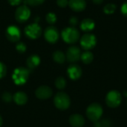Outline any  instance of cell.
I'll use <instances>...</instances> for the list:
<instances>
[{"mask_svg": "<svg viewBox=\"0 0 127 127\" xmlns=\"http://www.w3.org/2000/svg\"><path fill=\"white\" fill-rule=\"evenodd\" d=\"M63 39L68 44L77 42L80 39V32L74 27H68L64 28L61 33Z\"/></svg>", "mask_w": 127, "mask_h": 127, "instance_id": "cell-1", "label": "cell"}, {"mask_svg": "<svg viewBox=\"0 0 127 127\" xmlns=\"http://www.w3.org/2000/svg\"><path fill=\"white\" fill-rule=\"evenodd\" d=\"M29 77V71L23 67L16 68L12 75L13 80L16 85L21 86L25 84Z\"/></svg>", "mask_w": 127, "mask_h": 127, "instance_id": "cell-2", "label": "cell"}, {"mask_svg": "<svg viewBox=\"0 0 127 127\" xmlns=\"http://www.w3.org/2000/svg\"><path fill=\"white\" fill-rule=\"evenodd\" d=\"M102 115H103V108L101 105H100L97 103H93L90 104L86 109L87 118L93 122L100 120Z\"/></svg>", "mask_w": 127, "mask_h": 127, "instance_id": "cell-3", "label": "cell"}, {"mask_svg": "<svg viewBox=\"0 0 127 127\" xmlns=\"http://www.w3.org/2000/svg\"><path fill=\"white\" fill-rule=\"evenodd\" d=\"M55 106L60 110H65L69 108L71 100L69 96L64 92H58L54 99Z\"/></svg>", "mask_w": 127, "mask_h": 127, "instance_id": "cell-4", "label": "cell"}, {"mask_svg": "<svg viewBox=\"0 0 127 127\" xmlns=\"http://www.w3.org/2000/svg\"><path fill=\"white\" fill-rule=\"evenodd\" d=\"M122 100V97L118 91H110L106 97V105L110 108H116L120 106Z\"/></svg>", "mask_w": 127, "mask_h": 127, "instance_id": "cell-5", "label": "cell"}, {"mask_svg": "<svg viewBox=\"0 0 127 127\" xmlns=\"http://www.w3.org/2000/svg\"><path fill=\"white\" fill-rule=\"evenodd\" d=\"M96 44H97V39L94 34L86 33L80 38L81 47L86 51H89L94 48Z\"/></svg>", "mask_w": 127, "mask_h": 127, "instance_id": "cell-6", "label": "cell"}, {"mask_svg": "<svg viewBox=\"0 0 127 127\" xmlns=\"http://www.w3.org/2000/svg\"><path fill=\"white\" fill-rule=\"evenodd\" d=\"M25 33L30 39H37L40 36L42 33V29L36 22H34L25 27Z\"/></svg>", "mask_w": 127, "mask_h": 127, "instance_id": "cell-7", "label": "cell"}, {"mask_svg": "<svg viewBox=\"0 0 127 127\" xmlns=\"http://www.w3.org/2000/svg\"><path fill=\"white\" fill-rule=\"evenodd\" d=\"M31 16V10L27 5H21L17 7L15 17L19 22H24L27 21Z\"/></svg>", "mask_w": 127, "mask_h": 127, "instance_id": "cell-8", "label": "cell"}, {"mask_svg": "<svg viewBox=\"0 0 127 127\" xmlns=\"http://www.w3.org/2000/svg\"><path fill=\"white\" fill-rule=\"evenodd\" d=\"M6 37L7 39L13 42H16L21 37V31L19 28L15 25L9 26L6 30Z\"/></svg>", "mask_w": 127, "mask_h": 127, "instance_id": "cell-9", "label": "cell"}, {"mask_svg": "<svg viewBox=\"0 0 127 127\" xmlns=\"http://www.w3.org/2000/svg\"><path fill=\"white\" fill-rule=\"evenodd\" d=\"M44 36L45 39L50 43H55L59 39V32L58 30L53 26L48 27L45 30Z\"/></svg>", "mask_w": 127, "mask_h": 127, "instance_id": "cell-10", "label": "cell"}, {"mask_svg": "<svg viewBox=\"0 0 127 127\" xmlns=\"http://www.w3.org/2000/svg\"><path fill=\"white\" fill-rule=\"evenodd\" d=\"M66 58L71 63L77 62L81 57L80 49L77 46H71L68 48L66 52Z\"/></svg>", "mask_w": 127, "mask_h": 127, "instance_id": "cell-11", "label": "cell"}, {"mask_svg": "<svg viewBox=\"0 0 127 127\" xmlns=\"http://www.w3.org/2000/svg\"><path fill=\"white\" fill-rule=\"evenodd\" d=\"M53 94L52 89L47 86H41L38 87L35 92V95L37 98L40 100H46L51 97Z\"/></svg>", "mask_w": 127, "mask_h": 127, "instance_id": "cell-12", "label": "cell"}, {"mask_svg": "<svg viewBox=\"0 0 127 127\" xmlns=\"http://www.w3.org/2000/svg\"><path fill=\"white\" fill-rule=\"evenodd\" d=\"M67 73H68V75L70 79H71L73 80H76L81 77L82 69L78 65L73 64V65H71L68 68Z\"/></svg>", "mask_w": 127, "mask_h": 127, "instance_id": "cell-13", "label": "cell"}, {"mask_svg": "<svg viewBox=\"0 0 127 127\" xmlns=\"http://www.w3.org/2000/svg\"><path fill=\"white\" fill-rule=\"evenodd\" d=\"M68 5L74 11L80 12L85 10L86 2L85 0H69Z\"/></svg>", "mask_w": 127, "mask_h": 127, "instance_id": "cell-14", "label": "cell"}, {"mask_svg": "<svg viewBox=\"0 0 127 127\" xmlns=\"http://www.w3.org/2000/svg\"><path fill=\"white\" fill-rule=\"evenodd\" d=\"M69 123L73 127H82L85 124V119L81 115L74 114L70 116Z\"/></svg>", "mask_w": 127, "mask_h": 127, "instance_id": "cell-15", "label": "cell"}, {"mask_svg": "<svg viewBox=\"0 0 127 127\" xmlns=\"http://www.w3.org/2000/svg\"><path fill=\"white\" fill-rule=\"evenodd\" d=\"M13 100L17 105H25L28 101V96L23 92H17L13 96Z\"/></svg>", "mask_w": 127, "mask_h": 127, "instance_id": "cell-16", "label": "cell"}, {"mask_svg": "<svg viewBox=\"0 0 127 127\" xmlns=\"http://www.w3.org/2000/svg\"><path fill=\"white\" fill-rule=\"evenodd\" d=\"M95 27V23L92 19L87 18L83 19L80 23V28L85 32H89L92 31Z\"/></svg>", "mask_w": 127, "mask_h": 127, "instance_id": "cell-17", "label": "cell"}, {"mask_svg": "<svg viewBox=\"0 0 127 127\" xmlns=\"http://www.w3.org/2000/svg\"><path fill=\"white\" fill-rule=\"evenodd\" d=\"M40 63V58L38 55L33 54L27 59V65L30 69L36 68Z\"/></svg>", "mask_w": 127, "mask_h": 127, "instance_id": "cell-18", "label": "cell"}, {"mask_svg": "<svg viewBox=\"0 0 127 127\" xmlns=\"http://www.w3.org/2000/svg\"><path fill=\"white\" fill-rule=\"evenodd\" d=\"M81 60L83 61V63L85 64H89L93 61L94 59V55L93 54L89 51H86L85 52H83V54H81V57H80Z\"/></svg>", "mask_w": 127, "mask_h": 127, "instance_id": "cell-19", "label": "cell"}, {"mask_svg": "<svg viewBox=\"0 0 127 127\" xmlns=\"http://www.w3.org/2000/svg\"><path fill=\"white\" fill-rule=\"evenodd\" d=\"M65 54L61 51H56L55 52H54L53 54V59L54 60L60 64H62L65 62Z\"/></svg>", "mask_w": 127, "mask_h": 127, "instance_id": "cell-20", "label": "cell"}, {"mask_svg": "<svg viewBox=\"0 0 127 127\" xmlns=\"http://www.w3.org/2000/svg\"><path fill=\"white\" fill-rule=\"evenodd\" d=\"M95 127H112V122L111 121L108 119H103V120H98L95 122L94 124Z\"/></svg>", "mask_w": 127, "mask_h": 127, "instance_id": "cell-21", "label": "cell"}, {"mask_svg": "<svg viewBox=\"0 0 127 127\" xmlns=\"http://www.w3.org/2000/svg\"><path fill=\"white\" fill-rule=\"evenodd\" d=\"M55 86L58 89H63L66 86V80L64 77H57L55 80Z\"/></svg>", "mask_w": 127, "mask_h": 127, "instance_id": "cell-22", "label": "cell"}, {"mask_svg": "<svg viewBox=\"0 0 127 127\" xmlns=\"http://www.w3.org/2000/svg\"><path fill=\"white\" fill-rule=\"evenodd\" d=\"M115 10H116V5L115 4H112V3L107 4L103 7V11L106 14H112L115 11Z\"/></svg>", "mask_w": 127, "mask_h": 127, "instance_id": "cell-23", "label": "cell"}, {"mask_svg": "<svg viewBox=\"0 0 127 127\" xmlns=\"http://www.w3.org/2000/svg\"><path fill=\"white\" fill-rule=\"evenodd\" d=\"M46 21L51 25L54 24L57 21V16L53 13H48L46 15Z\"/></svg>", "mask_w": 127, "mask_h": 127, "instance_id": "cell-24", "label": "cell"}, {"mask_svg": "<svg viewBox=\"0 0 127 127\" xmlns=\"http://www.w3.org/2000/svg\"><path fill=\"white\" fill-rule=\"evenodd\" d=\"M1 98H2V100H3L4 102H5V103H10L13 100V96H12V95L10 92H4L2 94V95H1Z\"/></svg>", "mask_w": 127, "mask_h": 127, "instance_id": "cell-25", "label": "cell"}, {"mask_svg": "<svg viewBox=\"0 0 127 127\" xmlns=\"http://www.w3.org/2000/svg\"><path fill=\"white\" fill-rule=\"evenodd\" d=\"M25 3L26 4L31 5V6H36L41 4L45 0H24Z\"/></svg>", "mask_w": 127, "mask_h": 127, "instance_id": "cell-26", "label": "cell"}, {"mask_svg": "<svg viewBox=\"0 0 127 127\" xmlns=\"http://www.w3.org/2000/svg\"><path fill=\"white\" fill-rule=\"evenodd\" d=\"M26 48H26V45H25V44L23 43V42H18V43L16 44V51H17L18 52L21 53V54L25 52Z\"/></svg>", "mask_w": 127, "mask_h": 127, "instance_id": "cell-27", "label": "cell"}, {"mask_svg": "<svg viewBox=\"0 0 127 127\" xmlns=\"http://www.w3.org/2000/svg\"><path fill=\"white\" fill-rule=\"evenodd\" d=\"M7 74V68H6V65L0 62V79L3 78Z\"/></svg>", "mask_w": 127, "mask_h": 127, "instance_id": "cell-28", "label": "cell"}, {"mask_svg": "<svg viewBox=\"0 0 127 127\" xmlns=\"http://www.w3.org/2000/svg\"><path fill=\"white\" fill-rule=\"evenodd\" d=\"M57 4L60 7H65L68 5V0H57Z\"/></svg>", "mask_w": 127, "mask_h": 127, "instance_id": "cell-29", "label": "cell"}, {"mask_svg": "<svg viewBox=\"0 0 127 127\" xmlns=\"http://www.w3.org/2000/svg\"><path fill=\"white\" fill-rule=\"evenodd\" d=\"M69 23L71 25V27H74L78 24V19L76 16H72L69 19Z\"/></svg>", "mask_w": 127, "mask_h": 127, "instance_id": "cell-30", "label": "cell"}, {"mask_svg": "<svg viewBox=\"0 0 127 127\" xmlns=\"http://www.w3.org/2000/svg\"><path fill=\"white\" fill-rule=\"evenodd\" d=\"M121 11L122 14H123L124 16L127 17V1L124 2V3L122 4V6H121Z\"/></svg>", "mask_w": 127, "mask_h": 127, "instance_id": "cell-31", "label": "cell"}, {"mask_svg": "<svg viewBox=\"0 0 127 127\" xmlns=\"http://www.w3.org/2000/svg\"><path fill=\"white\" fill-rule=\"evenodd\" d=\"M7 1H8L9 4L10 5H12V6L19 5L21 3V1H22V0H7Z\"/></svg>", "mask_w": 127, "mask_h": 127, "instance_id": "cell-32", "label": "cell"}, {"mask_svg": "<svg viewBox=\"0 0 127 127\" xmlns=\"http://www.w3.org/2000/svg\"><path fill=\"white\" fill-rule=\"evenodd\" d=\"M92 1H93V2H94L95 4H102L103 1V0H92Z\"/></svg>", "mask_w": 127, "mask_h": 127, "instance_id": "cell-33", "label": "cell"}, {"mask_svg": "<svg viewBox=\"0 0 127 127\" xmlns=\"http://www.w3.org/2000/svg\"><path fill=\"white\" fill-rule=\"evenodd\" d=\"M2 123H3V121H2V118H1V117L0 115V127L2 125Z\"/></svg>", "mask_w": 127, "mask_h": 127, "instance_id": "cell-34", "label": "cell"}]
</instances>
